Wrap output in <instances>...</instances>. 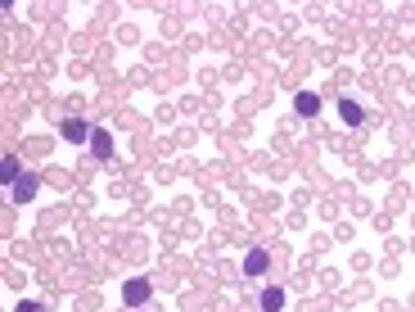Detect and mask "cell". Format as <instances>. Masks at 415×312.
Returning <instances> with one entry per match:
<instances>
[{"label":"cell","instance_id":"cell-1","mask_svg":"<svg viewBox=\"0 0 415 312\" xmlns=\"http://www.w3.org/2000/svg\"><path fill=\"white\" fill-rule=\"evenodd\" d=\"M36 191H41V177H36V172H23L14 186H9L14 204H32V200H36Z\"/></svg>","mask_w":415,"mask_h":312},{"label":"cell","instance_id":"cell-2","mask_svg":"<svg viewBox=\"0 0 415 312\" xmlns=\"http://www.w3.org/2000/svg\"><path fill=\"white\" fill-rule=\"evenodd\" d=\"M149 295H153V285L149 281H127V285H122V304H131V308H140V304H149Z\"/></svg>","mask_w":415,"mask_h":312},{"label":"cell","instance_id":"cell-3","mask_svg":"<svg viewBox=\"0 0 415 312\" xmlns=\"http://www.w3.org/2000/svg\"><path fill=\"white\" fill-rule=\"evenodd\" d=\"M91 131H95V127H91V122H82V118H63V122H59V136H63V140H73V145L91 140Z\"/></svg>","mask_w":415,"mask_h":312},{"label":"cell","instance_id":"cell-4","mask_svg":"<svg viewBox=\"0 0 415 312\" xmlns=\"http://www.w3.org/2000/svg\"><path fill=\"white\" fill-rule=\"evenodd\" d=\"M294 109H298V118H316V113H321V96L298 91V96H294Z\"/></svg>","mask_w":415,"mask_h":312},{"label":"cell","instance_id":"cell-5","mask_svg":"<svg viewBox=\"0 0 415 312\" xmlns=\"http://www.w3.org/2000/svg\"><path fill=\"white\" fill-rule=\"evenodd\" d=\"M91 149H95V158H113V131L95 127L91 131Z\"/></svg>","mask_w":415,"mask_h":312},{"label":"cell","instance_id":"cell-6","mask_svg":"<svg viewBox=\"0 0 415 312\" xmlns=\"http://www.w3.org/2000/svg\"><path fill=\"white\" fill-rule=\"evenodd\" d=\"M339 118L347 122V127H361V122H365V109H361V104H356V100H339Z\"/></svg>","mask_w":415,"mask_h":312},{"label":"cell","instance_id":"cell-7","mask_svg":"<svg viewBox=\"0 0 415 312\" xmlns=\"http://www.w3.org/2000/svg\"><path fill=\"white\" fill-rule=\"evenodd\" d=\"M257 308H262V312H280V308H285V290H280V285H266L262 295H257Z\"/></svg>","mask_w":415,"mask_h":312},{"label":"cell","instance_id":"cell-8","mask_svg":"<svg viewBox=\"0 0 415 312\" xmlns=\"http://www.w3.org/2000/svg\"><path fill=\"white\" fill-rule=\"evenodd\" d=\"M266 267H271V253H266V249H248V258H244V272H248V276H262Z\"/></svg>","mask_w":415,"mask_h":312},{"label":"cell","instance_id":"cell-9","mask_svg":"<svg viewBox=\"0 0 415 312\" xmlns=\"http://www.w3.org/2000/svg\"><path fill=\"white\" fill-rule=\"evenodd\" d=\"M18 177H23V168H18V158H14V154H5V158H0V181H5V186H14Z\"/></svg>","mask_w":415,"mask_h":312},{"label":"cell","instance_id":"cell-10","mask_svg":"<svg viewBox=\"0 0 415 312\" xmlns=\"http://www.w3.org/2000/svg\"><path fill=\"white\" fill-rule=\"evenodd\" d=\"M14 312H45V308L36 304V299H18V308H14Z\"/></svg>","mask_w":415,"mask_h":312}]
</instances>
